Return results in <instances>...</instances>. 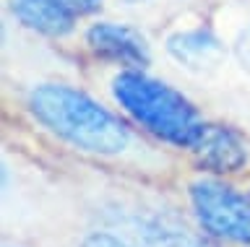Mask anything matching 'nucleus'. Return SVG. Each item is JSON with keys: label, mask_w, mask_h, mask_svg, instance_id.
Returning a JSON list of instances; mask_svg holds the SVG:
<instances>
[{"label": "nucleus", "mask_w": 250, "mask_h": 247, "mask_svg": "<svg viewBox=\"0 0 250 247\" xmlns=\"http://www.w3.org/2000/svg\"><path fill=\"white\" fill-rule=\"evenodd\" d=\"M128 3H141V0H128Z\"/></svg>", "instance_id": "f8f14e48"}, {"label": "nucleus", "mask_w": 250, "mask_h": 247, "mask_svg": "<svg viewBox=\"0 0 250 247\" xmlns=\"http://www.w3.org/2000/svg\"><path fill=\"white\" fill-rule=\"evenodd\" d=\"M167 52L193 73H211L224 60V47L206 29H188L172 34L167 39Z\"/></svg>", "instance_id": "39448f33"}, {"label": "nucleus", "mask_w": 250, "mask_h": 247, "mask_svg": "<svg viewBox=\"0 0 250 247\" xmlns=\"http://www.w3.org/2000/svg\"><path fill=\"white\" fill-rule=\"evenodd\" d=\"M62 3H65L76 16H89V13L99 11L102 0H62Z\"/></svg>", "instance_id": "9b49d317"}, {"label": "nucleus", "mask_w": 250, "mask_h": 247, "mask_svg": "<svg viewBox=\"0 0 250 247\" xmlns=\"http://www.w3.org/2000/svg\"><path fill=\"white\" fill-rule=\"evenodd\" d=\"M86 44L97 55L115 60V63H123V65H133V68L141 65L144 68L148 63V47H146L144 37L128 26L112 24V21L94 24L86 32Z\"/></svg>", "instance_id": "20e7f679"}, {"label": "nucleus", "mask_w": 250, "mask_h": 247, "mask_svg": "<svg viewBox=\"0 0 250 247\" xmlns=\"http://www.w3.org/2000/svg\"><path fill=\"white\" fill-rule=\"evenodd\" d=\"M11 11L23 26L44 37H65L76 24V13L62 0H11Z\"/></svg>", "instance_id": "423d86ee"}, {"label": "nucleus", "mask_w": 250, "mask_h": 247, "mask_svg": "<svg viewBox=\"0 0 250 247\" xmlns=\"http://www.w3.org/2000/svg\"><path fill=\"white\" fill-rule=\"evenodd\" d=\"M190 203L206 234L250 245V200L245 195L219 180H195Z\"/></svg>", "instance_id": "7ed1b4c3"}, {"label": "nucleus", "mask_w": 250, "mask_h": 247, "mask_svg": "<svg viewBox=\"0 0 250 247\" xmlns=\"http://www.w3.org/2000/svg\"><path fill=\"white\" fill-rule=\"evenodd\" d=\"M112 94L141 128L175 146L193 149L206 130L201 114L183 94L141 71L120 73L112 81Z\"/></svg>", "instance_id": "f03ea898"}, {"label": "nucleus", "mask_w": 250, "mask_h": 247, "mask_svg": "<svg viewBox=\"0 0 250 247\" xmlns=\"http://www.w3.org/2000/svg\"><path fill=\"white\" fill-rule=\"evenodd\" d=\"M29 112L55 138L83 153L123 156L136 146V135L120 117L65 83L34 86L29 91Z\"/></svg>", "instance_id": "f257e3e1"}, {"label": "nucleus", "mask_w": 250, "mask_h": 247, "mask_svg": "<svg viewBox=\"0 0 250 247\" xmlns=\"http://www.w3.org/2000/svg\"><path fill=\"white\" fill-rule=\"evenodd\" d=\"M78 247H130V245H125L120 237L107 234V231H94V234L83 237Z\"/></svg>", "instance_id": "1a4fd4ad"}, {"label": "nucleus", "mask_w": 250, "mask_h": 247, "mask_svg": "<svg viewBox=\"0 0 250 247\" xmlns=\"http://www.w3.org/2000/svg\"><path fill=\"white\" fill-rule=\"evenodd\" d=\"M234 55H237L240 65H242V71H245V73H248V78H250V26L240 32L237 42H234Z\"/></svg>", "instance_id": "9d476101"}, {"label": "nucleus", "mask_w": 250, "mask_h": 247, "mask_svg": "<svg viewBox=\"0 0 250 247\" xmlns=\"http://www.w3.org/2000/svg\"><path fill=\"white\" fill-rule=\"evenodd\" d=\"M141 239L146 247H216L206 234L190 229L177 216L156 213L141 224Z\"/></svg>", "instance_id": "6e6552de"}, {"label": "nucleus", "mask_w": 250, "mask_h": 247, "mask_svg": "<svg viewBox=\"0 0 250 247\" xmlns=\"http://www.w3.org/2000/svg\"><path fill=\"white\" fill-rule=\"evenodd\" d=\"M193 151L201 159V164L214 169V172H237L248 161V151L240 138L232 130L216 125H206L198 143L193 146Z\"/></svg>", "instance_id": "0eeeda50"}]
</instances>
